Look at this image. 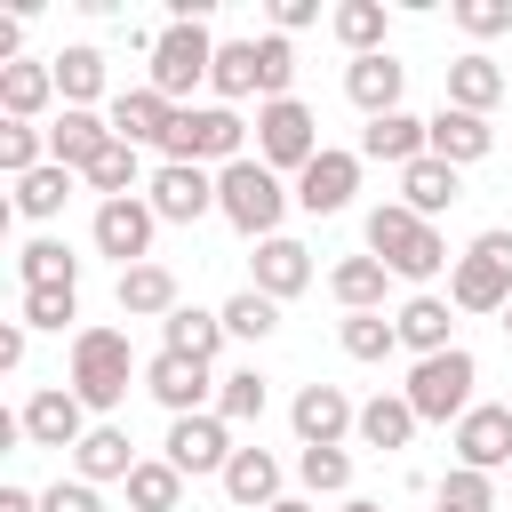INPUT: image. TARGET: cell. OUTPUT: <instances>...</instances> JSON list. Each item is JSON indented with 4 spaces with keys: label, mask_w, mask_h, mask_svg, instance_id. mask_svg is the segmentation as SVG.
<instances>
[{
    "label": "cell",
    "mask_w": 512,
    "mask_h": 512,
    "mask_svg": "<svg viewBox=\"0 0 512 512\" xmlns=\"http://www.w3.org/2000/svg\"><path fill=\"white\" fill-rule=\"evenodd\" d=\"M368 256H376L384 272H400V280H432V272L448 264V240H440L416 208L384 200V208H368Z\"/></svg>",
    "instance_id": "obj_1"
},
{
    "label": "cell",
    "mask_w": 512,
    "mask_h": 512,
    "mask_svg": "<svg viewBox=\"0 0 512 512\" xmlns=\"http://www.w3.org/2000/svg\"><path fill=\"white\" fill-rule=\"evenodd\" d=\"M472 384H480V360L464 352V344H448V352H432V360H416L408 368V408H416V424H464L472 416Z\"/></svg>",
    "instance_id": "obj_2"
},
{
    "label": "cell",
    "mask_w": 512,
    "mask_h": 512,
    "mask_svg": "<svg viewBox=\"0 0 512 512\" xmlns=\"http://www.w3.org/2000/svg\"><path fill=\"white\" fill-rule=\"evenodd\" d=\"M248 144V120L232 112V104H176V128H168V160H184V168H200V160H216V168H232V160H248L240 152Z\"/></svg>",
    "instance_id": "obj_3"
},
{
    "label": "cell",
    "mask_w": 512,
    "mask_h": 512,
    "mask_svg": "<svg viewBox=\"0 0 512 512\" xmlns=\"http://www.w3.org/2000/svg\"><path fill=\"white\" fill-rule=\"evenodd\" d=\"M448 304H456V312H504V304H512V232H504V224L480 232V240L456 256Z\"/></svg>",
    "instance_id": "obj_4"
},
{
    "label": "cell",
    "mask_w": 512,
    "mask_h": 512,
    "mask_svg": "<svg viewBox=\"0 0 512 512\" xmlns=\"http://www.w3.org/2000/svg\"><path fill=\"white\" fill-rule=\"evenodd\" d=\"M288 200H296V192H280V176H272L264 160H232V168H216V208H224L248 240H272V224H280Z\"/></svg>",
    "instance_id": "obj_5"
},
{
    "label": "cell",
    "mask_w": 512,
    "mask_h": 512,
    "mask_svg": "<svg viewBox=\"0 0 512 512\" xmlns=\"http://www.w3.org/2000/svg\"><path fill=\"white\" fill-rule=\"evenodd\" d=\"M128 376H136V360H128V336L120 328H80L72 336V392L88 408H120L128 400Z\"/></svg>",
    "instance_id": "obj_6"
},
{
    "label": "cell",
    "mask_w": 512,
    "mask_h": 512,
    "mask_svg": "<svg viewBox=\"0 0 512 512\" xmlns=\"http://www.w3.org/2000/svg\"><path fill=\"white\" fill-rule=\"evenodd\" d=\"M328 144H320V120H312V104H296V96H280V104H264L256 112V160L280 176V168H312Z\"/></svg>",
    "instance_id": "obj_7"
},
{
    "label": "cell",
    "mask_w": 512,
    "mask_h": 512,
    "mask_svg": "<svg viewBox=\"0 0 512 512\" xmlns=\"http://www.w3.org/2000/svg\"><path fill=\"white\" fill-rule=\"evenodd\" d=\"M216 48H224V40H208V24H168V32L152 40V80H144V88H160L168 104L192 96V88L216 72Z\"/></svg>",
    "instance_id": "obj_8"
},
{
    "label": "cell",
    "mask_w": 512,
    "mask_h": 512,
    "mask_svg": "<svg viewBox=\"0 0 512 512\" xmlns=\"http://www.w3.org/2000/svg\"><path fill=\"white\" fill-rule=\"evenodd\" d=\"M152 232H160V216H152V200H96V248L104 256H120V272L128 264H152Z\"/></svg>",
    "instance_id": "obj_9"
},
{
    "label": "cell",
    "mask_w": 512,
    "mask_h": 512,
    "mask_svg": "<svg viewBox=\"0 0 512 512\" xmlns=\"http://www.w3.org/2000/svg\"><path fill=\"white\" fill-rule=\"evenodd\" d=\"M168 464L184 472V480H200V472H224L232 464V424L224 416H168Z\"/></svg>",
    "instance_id": "obj_10"
},
{
    "label": "cell",
    "mask_w": 512,
    "mask_h": 512,
    "mask_svg": "<svg viewBox=\"0 0 512 512\" xmlns=\"http://www.w3.org/2000/svg\"><path fill=\"white\" fill-rule=\"evenodd\" d=\"M24 440H32V448H80V440H88V400H80L72 384L32 392V400H24Z\"/></svg>",
    "instance_id": "obj_11"
},
{
    "label": "cell",
    "mask_w": 512,
    "mask_h": 512,
    "mask_svg": "<svg viewBox=\"0 0 512 512\" xmlns=\"http://www.w3.org/2000/svg\"><path fill=\"white\" fill-rule=\"evenodd\" d=\"M144 192H152V216L160 224H200L216 208V176L208 168H184V160H160V176Z\"/></svg>",
    "instance_id": "obj_12"
},
{
    "label": "cell",
    "mask_w": 512,
    "mask_h": 512,
    "mask_svg": "<svg viewBox=\"0 0 512 512\" xmlns=\"http://www.w3.org/2000/svg\"><path fill=\"white\" fill-rule=\"evenodd\" d=\"M144 392H152L168 416H200V400L216 392V376H208V360H184V352H152V360H144Z\"/></svg>",
    "instance_id": "obj_13"
},
{
    "label": "cell",
    "mask_w": 512,
    "mask_h": 512,
    "mask_svg": "<svg viewBox=\"0 0 512 512\" xmlns=\"http://www.w3.org/2000/svg\"><path fill=\"white\" fill-rule=\"evenodd\" d=\"M288 424H296L304 448H344V432H360V408H352L336 384H304L296 408H288Z\"/></svg>",
    "instance_id": "obj_14"
},
{
    "label": "cell",
    "mask_w": 512,
    "mask_h": 512,
    "mask_svg": "<svg viewBox=\"0 0 512 512\" xmlns=\"http://www.w3.org/2000/svg\"><path fill=\"white\" fill-rule=\"evenodd\" d=\"M352 192H360V152H320L296 176V208L304 216H336V208H352Z\"/></svg>",
    "instance_id": "obj_15"
},
{
    "label": "cell",
    "mask_w": 512,
    "mask_h": 512,
    "mask_svg": "<svg viewBox=\"0 0 512 512\" xmlns=\"http://www.w3.org/2000/svg\"><path fill=\"white\" fill-rule=\"evenodd\" d=\"M104 120H112V136H120V144H136V152H144V144H168V128H176V104H168L160 88H120Z\"/></svg>",
    "instance_id": "obj_16"
},
{
    "label": "cell",
    "mask_w": 512,
    "mask_h": 512,
    "mask_svg": "<svg viewBox=\"0 0 512 512\" xmlns=\"http://www.w3.org/2000/svg\"><path fill=\"white\" fill-rule=\"evenodd\" d=\"M400 88H408V64H392V56H352V64H344V96H352L368 120L400 112Z\"/></svg>",
    "instance_id": "obj_17"
},
{
    "label": "cell",
    "mask_w": 512,
    "mask_h": 512,
    "mask_svg": "<svg viewBox=\"0 0 512 512\" xmlns=\"http://www.w3.org/2000/svg\"><path fill=\"white\" fill-rule=\"evenodd\" d=\"M424 152H432V120H416V112H384V120L360 128V160L408 168V160H424Z\"/></svg>",
    "instance_id": "obj_18"
},
{
    "label": "cell",
    "mask_w": 512,
    "mask_h": 512,
    "mask_svg": "<svg viewBox=\"0 0 512 512\" xmlns=\"http://www.w3.org/2000/svg\"><path fill=\"white\" fill-rule=\"evenodd\" d=\"M304 280H312V248H304V240H288V232L256 240V296L288 304V296H296Z\"/></svg>",
    "instance_id": "obj_19"
},
{
    "label": "cell",
    "mask_w": 512,
    "mask_h": 512,
    "mask_svg": "<svg viewBox=\"0 0 512 512\" xmlns=\"http://www.w3.org/2000/svg\"><path fill=\"white\" fill-rule=\"evenodd\" d=\"M456 464H472V472L512 464V408H472L456 424Z\"/></svg>",
    "instance_id": "obj_20"
},
{
    "label": "cell",
    "mask_w": 512,
    "mask_h": 512,
    "mask_svg": "<svg viewBox=\"0 0 512 512\" xmlns=\"http://www.w3.org/2000/svg\"><path fill=\"white\" fill-rule=\"evenodd\" d=\"M224 496L248 504V512H272V504H280V456H272V448H232V464H224Z\"/></svg>",
    "instance_id": "obj_21"
},
{
    "label": "cell",
    "mask_w": 512,
    "mask_h": 512,
    "mask_svg": "<svg viewBox=\"0 0 512 512\" xmlns=\"http://www.w3.org/2000/svg\"><path fill=\"white\" fill-rule=\"evenodd\" d=\"M104 144H112V120H104V112H72V104H64V120L48 128V160H56V168H72V176H80Z\"/></svg>",
    "instance_id": "obj_22"
},
{
    "label": "cell",
    "mask_w": 512,
    "mask_h": 512,
    "mask_svg": "<svg viewBox=\"0 0 512 512\" xmlns=\"http://www.w3.org/2000/svg\"><path fill=\"white\" fill-rule=\"evenodd\" d=\"M488 144H496V128H488L480 112H456V104L432 112V160L464 168V160H488Z\"/></svg>",
    "instance_id": "obj_23"
},
{
    "label": "cell",
    "mask_w": 512,
    "mask_h": 512,
    "mask_svg": "<svg viewBox=\"0 0 512 512\" xmlns=\"http://www.w3.org/2000/svg\"><path fill=\"white\" fill-rule=\"evenodd\" d=\"M496 96H504V64H496V56H480V48H472V56H456V64H448V104H456V112H480V120H488V104H496Z\"/></svg>",
    "instance_id": "obj_24"
},
{
    "label": "cell",
    "mask_w": 512,
    "mask_h": 512,
    "mask_svg": "<svg viewBox=\"0 0 512 512\" xmlns=\"http://www.w3.org/2000/svg\"><path fill=\"white\" fill-rule=\"evenodd\" d=\"M120 312L128 320H168L176 312V272L168 264H128L120 272Z\"/></svg>",
    "instance_id": "obj_25"
},
{
    "label": "cell",
    "mask_w": 512,
    "mask_h": 512,
    "mask_svg": "<svg viewBox=\"0 0 512 512\" xmlns=\"http://www.w3.org/2000/svg\"><path fill=\"white\" fill-rule=\"evenodd\" d=\"M224 344V312H200V304H176L160 320V352H184V360H216Z\"/></svg>",
    "instance_id": "obj_26"
},
{
    "label": "cell",
    "mask_w": 512,
    "mask_h": 512,
    "mask_svg": "<svg viewBox=\"0 0 512 512\" xmlns=\"http://www.w3.org/2000/svg\"><path fill=\"white\" fill-rule=\"evenodd\" d=\"M72 464H80V480L96 488V480H128V472H136V448H128L120 424H88V440L72 448Z\"/></svg>",
    "instance_id": "obj_27"
},
{
    "label": "cell",
    "mask_w": 512,
    "mask_h": 512,
    "mask_svg": "<svg viewBox=\"0 0 512 512\" xmlns=\"http://www.w3.org/2000/svg\"><path fill=\"white\" fill-rule=\"evenodd\" d=\"M448 200H456V168H448V160H432V152H424V160H408V168H400V208H416V216L432 224Z\"/></svg>",
    "instance_id": "obj_28"
},
{
    "label": "cell",
    "mask_w": 512,
    "mask_h": 512,
    "mask_svg": "<svg viewBox=\"0 0 512 512\" xmlns=\"http://www.w3.org/2000/svg\"><path fill=\"white\" fill-rule=\"evenodd\" d=\"M48 96H56V72H48V64H8V72H0V112H8V120L32 128V120L48 112Z\"/></svg>",
    "instance_id": "obj_29"
},
{
    "label": "cell",
    "mask_w": 512,
    "mask_h": 512,
    "mask_svg": "<svg viewBox=\"0 0 512 512\" xmlns=\"http://www.w3.org/2000/svg\"><path fill=\"white\" fill-rule=\"evenodd\" d=\"M16 272H24V288H80V256L56 240V232H40V240H24V256H16Z\"/></svg>",
    "instance_id": "obj_30"
},
{
    "label": "cell",
    "mask_w": 512,
    "mask_h": 512,
    "mask_svg": "<svg viewBox=\"0 0 512 512\" xmlns=\"http://www.w3.org/2000/svg\"><path fill=\"white\" fill-rule=\"evenodd\" d=\"M392 328H400V344H408L416 360L448 352V304H440V296H408V304L392 312Z\"/></svg>",
    "instance_id": "obj_31"
},
{
    "label": "cell",
    "mask_w": 512,
    "mask_h": 512,
    "mask_svg": "<svg viewBox=\"0 0 512 512\" xmlns=\"http://www.w3.org/2000/svg\"><path fill=\"white\" fill-rule=\"evenodd\" d=\"M48 72H56V96H64L72 112H88V104L104 96V56H96V48H64V56H48Z\"/></svg>",
    "instance_id": "obj_32"
},
{
    "label": "cell",
    "mask_w": 512,
    "mask_h": 512,
    "mask_svg": "<svg viewBox=\"0 0 512 512\" xmlns=\"http://www.w3.org/2000/svg\"><path fill=\"white\" fill-rule=\"evenodd\" d=\"M360 440H368V448H408V440H416V408H408V392H376V400L360 408Z\"/></svg>",
    "instance_id": "obj_33"
},
{
    "label": "cell",
    "mask_w": 512,
    "mask_h": 512,
    "mask_svg": "<svg viewBox=\"0 0 512 512\" xmlns=\"http://www.w3.org/2000/svg\"><path fill=\"white\" fill-rule=\"evenodd\" d=\"M208 88L232 104V96H264V64H256V40H224L216 48V72H208Z\"/></svg>",
    "instance_id": "obj_34"
},
{
    "label": "cell",
    "mask_w": 512,
    "mask_h": 512,
    "mask_svg": "<svg viewBox=\"0 0 512 512\" xmlns=\"http://www.w3.org/2000/svg\"><path fill=\"white\" fill-rule=\"evenodd\" d=\"M384 280H392V272H384L376 256H344V264L328 272V288H336L344 312H376V304H384Z\"/></svg>",
    "instance_id": "obj_35"
},
{
    "label": "cell",
    "mask_w": 512,
    "mask_h": 512,
    "mask_svg": "<svg viewBox=\"0 0 512 512\" xmlns=\"http://www.w3.org/2000/svg\"><path fill=\"white\" fill-rule=\"evenodd\" d=\"M64 200H72V168H32L24 184H16V216H32V224H48V216H64Z\"/></svg>",
    "instance_id": "obj_36"
},
{
    "label": "cell",
    "mask_w": 512,
    "mask_h": 512,
    "mask_svg": "<svg viewBox=\"0 0 512 512\" xmlns=\"http://www.w3.org/2000/svg\"><path fill=\"white\" fill-rule=\"evenodd\" d=\"M328 24H336V40L352 56H384V0H344Z\"/></svg>",
    "instance_id": "obj_37"
},
{
    "label": "cell",
    "mask_w": 512,
    "mask_h": 512,
    "mask_svg": "<svg viewBox=\"0 0 512 512\" xmlns=\"http://www.w3.org/2000/svg\"><path fill=\"white\" fill-rule=\"evenodd\" d=\"M336 336H344V352H352V360H392V352H400V328H392L384 312H344V328H336Z\"/></svg>",
    "instance_id": "obj_38"
},
{
    "label": "cell",
    "mask_w": 512,
    "mask_h": 512,
    "mask_svg": "<svg viewBox=\"0 0 512 512\" xmlns=\"http://www.w3.org/2000/svg\"><path fill=\"white\" fill-rule=\"evenodd\" d=\"M176 496H184V472H176L168 456L128 472V504H136V512H176Z\"/></svg>",
    "instance_id": "obj_39"
},
{
    "label": "cell",
    "mask_w": 512,
    "mask_h": 512,
    "mask_svg": "<svg viewBox=\"0 0 512 512\" xmlns=\"http://www.w3.org/2000/svg\"><path fill=\"white\" fill-rule=\"evenodd\" d=\"M0 168L24 184L32 168H48V128H24V120H0Z\"/></svg>",
    "instance_id": "obj_40"
},
{
    "label": "cell",
    "mask_w": 512,
    "mask_h": 512,
    "mask_svg": "<svg viewBox=\"0 0 512 512\" xmlns=\"http://www.w3.org/2000/svg\"><path fill=\"white\" fill-rule=\"evenodd\" d=\"M80 176H88L104 200H128V192H136V144H120V136H112V144H104V152H96Z\"/></svg>",
    "instance_id": "obj_41"
},
{
    "label": "cell",
    "mask_w": 512,
    "mask_h": 512,
    "mask_svg": "<svg viewBox=\"0 0 512 512\" xmlns=\"http://www.w3.org/2000/svg\"><path fill=\"white\" fill-rule=\"evenodd\" d=\"M216 416H224V424H256V416H264V376H256V368L216 376Z\"/></svg>",
    "instance_id": "obj_42"
},
{
    "label": "cell",
    "mask_w": 512,
    "mask_h": 512,
    "mask_svg": "<svg viewBox=\"0 0 512 512\" xmlns=\"http://www.w3.org/2000/svg\"><path fill=\"white\" fill-rule=\"evenodd\" d=\"M296 480H304L312 496H344V488H352V456H344V448H304V456H296Z\"/></svg>",
    "instance_id": "obj_43"
},
{
    "label": "cell",
    "mask_w": 512,
    "mask_h": 512,
    "mask_svg": "<svg viewBox=\"0 0 512 512\" xmlns=\"http://www.w3.org/2000/svg\"><path fill=\"white\" fill-rule=\"evenodd\" d=\"M432 504H440V512H488V504H496V480L472 472V464H456V472L432 488Z\"/></svg>",
    "instance_id": "obj_44"
},
{
    "label": "cell",
    "mask_w": 512,
    "mask_h": 512,
    "mask_svg": "<svg viewBox=\"0 0 512 512\" xmlns=\"http://www.w3.org/2000/svg\"><path fill=\"white\" fill-rule=\"evenodd\" d=\"M272 328H280V304H272V296L240 288V296L224 304V336H272Z\"/></svg>",
    "instance_id": "obj_45"
},
{
    "label": "cell",
    "mask_w": 512,
    "mask_h": 512,
    "mask_svg": "<svg viewBox=\"0 0 512 512\" xmlns=\"http://www.w3.org/2000/svg\"><path fill=\"white\" fill-rule=\"evenodd\" d=\"M256 64H264V104H280V96H288V80H296V48L272 32V40H256Z\"/></svg>",
    "instance_id": "obj_46"
},
{
    "label": "cell",
    "mask_w": 512,
    "mask_h": 512,
    "mask_svg": "<svg viewBox=\"0 0 512 512\" xmlns=\"http://www.w3.org/2000/svg\"><path fill=\"white\" fill-rule=\"evenodd\" d=\"M456 24L472 40H496V32H512V0H456Z\"/></svg>",
    "instance_id": "obj_47"
},
{
    "label": "cell",
    "mask_w": 512,
    "mask_h": 512,
    "mask_svg": "<svg viewBox=\"0 0 512 512\" xmlns=\"http://www.w3.org/2000/svg\"><path fill=\"white\" fill-rule=\"evenodd\" d=\"M72 288H24V328H64L72 320Z\"/></svg>",
    "instance_id": "obj_48"
},
{
    "label": "cell",
    "mask_w": 512,
    "mask_h": 512,
    "mask_svg": "<svg viewBox=\"0 0 512 512\" xmlns=\"http://www.w3.org/2000/svg\"><path fill=\"white\" fill-rule=\"evenodd\" d=\"M40 512H104V504L88 480H56V488H40Z\"/></svg>",
    "instance_id": "obj_49"
},
{
    "label": "cell",
    "mask_w": 512,
    "mask_h": 512,
    "mask_svg": "<svg viewBox=\"0 0 512 512\" xmlns=\"http://www.w3.org/2000/svg\"><path fill=\"white\" fill-rule=\"evenodd\" d=\"M312 16H320V0H272V24H280V40H288V32H304Z\"/></svg>",
    "instance_id": "obj_50"
},
{
    "label": "cell",
    "mask_w": 512,
    "mask_h": 512,
    "mask_svg": "<svg viewBox=\"0 0 512 512\" xmlns=\"http://www.w3.org/2000/svg\"><path fill=\"white\" fill-rule=\"evenodd\" d=\"M16 360H24V320H8V328H0V368H16Z\"/></svg>",
    "instance_id": "obj_51"
},
{
    "label": "cell",
    "mask_w": 512,
    "mask_h": 512,
    "mask_svg": "<svg viewBox=\"0 0 512 512\" xmlns=\"http://www.w3.org/2000/svg\"><path fill=\"white\" fill-rule=\"evenodd\" d=\"M0 512H40V496L32 488H0Z\"/></svg>",
    "instance_id": "obj_52"
},
{
    "label": "cell",
    "mask_w": 512,
    "mask_h": 512,
    "mask_svg": "<svg viewBox=\"0 0 512 512\" xmlns=\"http://www.w3.org/2000/svg\"><path fill=\"white\" fill-rule=\"evenodd\" d=\"M336 512H384V504H376V496H344Z\"/></svg>",
    "instance_id": "obj_53"
},
{
    "label": "cell",
    "mask_w": 512,
    "mask_h": 512,
    "mask_svg": "<svg viewBox=\"0 0 512 512\" xmlns=\"http://www.w3.org/2000/svg\"><path fill=\"white\" fill-rule=\"evenodd\" d=\"M272 512H320V504H304V496H280V504H272Z\"/></svg>",
    "instance_id": "obj_54"
},
{
    "label": "cell",
    "mask_w": 512,
    "mask_h": 512,
    "mask_svg": "<svg viewBox=\"0 0 512 512\" xmlns=\"http://www.w3.org/2000/svg\"><path fill=\"white\" fill-rule=\"evenodd\" d=\"M504 336H512V304H504Z\"/></svg>",
    "instance_id": "obj_55"
},
{
    "label": "cell",
    "mask_w": 512,
    "mask_h": 512,
    "mask_svg": "<svg viewBox=\"0 0 512 512\" xmlns=\"http://www.w3.org/2000/svg\"><path fill=\"white\" fill-rule=\"evenodd\" d=\"M432 512H440V504H432Z\"/></svg>",
    "instance_id": "obj_56"
}]
</instances>
